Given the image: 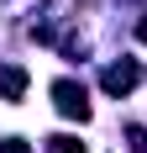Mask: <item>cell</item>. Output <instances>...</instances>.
I'll return each mask as SVG.
<instances>
[{
	"instance_id": "6da1fadb",
	"label": "cell",
	"mask_w": 147,
	"mask_h": 153,
	"mask_svg": "<svg viewBox=\"0 0 147 153\" xmlns=\"http://www.w3.org/2000/svg\"><path fill=\"white\" fill-rule=\"evenodd\" d=\"M53 106H58L68 122H89V90L79 79H53Z\"/></svg>"
},
{
	"instance_id": "7a4b0ae2",
	"label": "cell",
	"mask_w": 147,
	"mask_h": 153,
	"mask_svg": "<svg viewBox=\"0 0 147 153\" xmlns=\"http://www.w3.org/2000/svg\"><path fill=\"white\" fill-rule=\"evenodd\" d=\"M137 79H142V69H137L132 58H121V63H110V69L100 74V90H105V95H126Z\"/></svg>"
},
{
	"instance_id": "3957f363",
	"label": "cell",
	"mask_w": 147,
	"mask_h": 153,
	"mask_svg": "<svg viewBox=\"0 0 147 153\" xmlns=\"http://www.w3.org/2000/svg\"><path fill=\"white\" fill-rule=\"evenodd\" d=\"M21 95H26V69L0 63V100H21Z\"/></svg>"
},
{
	"instance_id": "277c9868",
	"label": "cell",
	"mask_w": 147,
	"mask_h": 153,
	"mask_svg": "<svg viewBox=\"0 0 147 153\" xmlns=\"http://www.w3.org/2000/svg\"><path fill=\"white\" fill-rule=\"evenodd\" d=\"M47 153H84V143L68 137V132H58V137H47Z\"/></svg>"
},
{
	"instance_id": "5b68a950",
	"label": "cell",
	"mask_w": 147,
	"mask_h": 153,
	"mask_svg": "<svg viewBox=\"0 0 147 153\" xmlns=\"http://www.w3.org/2000/svg\"><path fill=\"white\" fill-rule=\"evenodd\" d=\"M126 143H132V153H147V127H126Z\"/></svg>"
},
{
	"instance_id": "8992f818",
	"label": "cell",
	"mask_w": 147,
	"mask_h": 153,
	"mask_svg": "<svg viewBox=\"0 0 147 153\" xmlns=\"http://www.w3.org/2000/svg\"><path fill=\"white\" fill-rule=\"evenodd\" d=\"M0 153H26V143H21V137H5V143H0Z\"/></svg>"
},
{
	"instance_id": "52a82bcc",
	"label": "cell",
	"mask_w": 147,
	"mask_h": 153,
	"mask_svg": "<svg viewBox=\"0 0 147 153\" xmlns=\"http://www.w3.org/2000/svg\"><path fill=\"white\" fill-rule=\"evenodd\" d=\"M137 37H142V42H147V16H142V21H137Z\"/></svg>"
}]
</instances>
